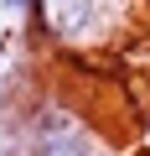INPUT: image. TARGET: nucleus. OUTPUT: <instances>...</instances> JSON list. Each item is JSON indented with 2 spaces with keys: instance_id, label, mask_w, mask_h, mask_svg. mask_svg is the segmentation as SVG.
I'll return each mask as SVG.
<instances>
[{
  "instance_id": "1",
  "label": "nucleus",
  "mask_w": 150,
  "mask_h": 156,
  "mask_svg": "<svg viewBox=\"0 0 150 156\" xmlns=\"http://www.w3.org/2000/svg\"><path fill=\"white\" fill-rule=\"evenodd\" d=\"M36 16L57 42H83L98 21V0H36Z\"/></svg>"
},
{
  "instance_id": "2",
  "label": "nucleus",
  "mask_w": 150,
  "mask_h": 156,
  "mask_svg": "<svg viewBox=\"0 0 150 156\" xmlns=\"http://www.w3.org/2000/svg\"><path fill=\"white\" fill-rule=\"evenodd\" d=\"M31 156H88V146L72 130H42L36 146H31Z\"/></svg>"
},
{
  "instance_id": "3",
  "label": "nucleus",
  "mask_w": 150,
  "mask_h": 156,
  "mask_svg": "<svg viewBox=\"0 0 150 156\" xmlns=\"http://www.w3.org/2000/svg\"><path fill=\"white\" fill-rule=\"evenodd\" d=\"M0 5H11V11H16V5H21V0H0Z\"/></svg>"
}]
</instances>
